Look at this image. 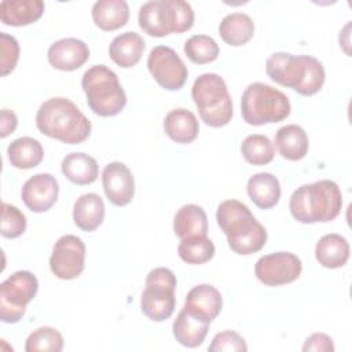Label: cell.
<instances>
[{"label":"cell","mask_w":352,"mask_h":352,"mask_svg":"<svg viewBox=\"0 0 352 352\" xmlns=\"http://www.w3.org/2000/svg\"><path fill=\"white\" fill-rule=\"evenodd\" d=\"M219 34L224 43L232 47H239L253 37L254 23L245 12H231L221 19Z\"/></svg>","instance_id":"cell-29"},{"label":"cell","mask_w":352,"mask_h":352,"mask_svg":"<svg viewBox=\"0 0 352 352\" xmlns=\"http://www.w3.org/2000/svg\"><path fill=\"white\" fill-rule=\"evenodd\" d=\"M8 161L14 168L30 169L37 166L44 157L41 143L30 136H22L10 143L7 147Z\"/></svg>","instance_id":"cell-30"},{"label":"cell","mask_w":352,"mask_h":352,"mask_svg":"<svg viewBox=\"0 0 352 352\" xmlns=\"http://www.w3.org/2000/svg\"><path fill=\"white\" fill-rule=\"evenodd\" d=\"M302 270L301 260L290 252H275L260 257L254 265L256 278L267 286L294 282Z\"/></svg>","instance_id":"cell-13"},{"label":"cell","mask_w":352,"mask_h":352,"mask_svg":"<svg viewBox=\"0 0 352 352\" xmlns=\"http://www.w3.org/2000/svg\"><path fill=\"white\" fill-rule=\"evenodd\" d=\"M216 220L227 236L228 246L236 254H252L261 250L267 242V231L250 209L238 199L219 204Z\"/></svg>","instance_id":"cell-2"},{"label":"cell","mask_w":352,"mask_h":352,"mask_svg":"<svg viewBox=\"0 0 352 352\" xmlns=\"http://www.w3.org/2000/svg\"><path fill=\"white\" fill-rule=\"evenodd\" d=\"M304 352L315 351V352H333L334 342L333 338L324 333H314L305 338L302 345Z\"/></svg>","instance_id":"cell-38"},{"label":"cell","mask_w":352,"mask_h":352,"mask_svg":"<svg viewBox=\"0 0 352 352\" xmlns=\"http://www.w3.org/2000/svg\"><path fill=\"white\" fill-rule=\"evenodd\" d=\"M92 19L102 30L122 28L129 19V7L125 0H98L92 6Z\"/></svg>","instance_id":"cell-28"},{"label":"cell","mask_w":352,"mask_h":352,"mask_svg":"<svg viewBox=\"0 0 352 352\" xmlns=\"http://www.w3.org/2000/svg\"><path fill=\"white\" fill-rule=\"evenodd\" d=\"M45 4L41 0H3L0 19L8 26H25L41 18Z\"/></svg>","instance_id":"cell-19"},{"label":"cell","mask_w":352,"mask_h":352,"mask_svg":"<svg viewBox=\"0 0 352 352\" xmlns=\"http://www.w3.org/2000/svg\"><path fill=\"white\" fill-rule=\"evenodd\" d=\"M26 230L25 214L14 205L3 202L1 205V228L0 232L6 238H18Z\"/></svg>","instance_id":"cell-35"},{"label":"cell","mask_w":352,"mask_h":352,"mask_svg":"<svg viewBox=\"0 0 352 352\" xmlns=\"http://www.w3.org/2000/svg\"><path fill=\"white\" fill-rule=\"evenodd\" d=\"M209 324V322L190 314L183 308L173 322V337L183 346L197 348L205 341Z\"/></svg>","instance_id":"cell-20"},{"label":"cell","mask_w":352,"mask_h":352,"mask_svg":"<svg viewBox=\"0 0 352 352\" xmlns=\"http://www.w3.org/2000/svg\"><path fill=\"white\" fill-rule=\"evenodd\" d=\"M341 206V190L336 182L329 179L300 186L289 201L292 216L304 224L331 221L340 214Z\"/></svg>","instance_id":"cell-4"},{"label":"cell","mask_w":352,"mask_h":352,"mask_svg":"<svg viewBox=\"0 0 352 352\" xmlns=\"http://www.w3.org/2000/svg\"><path fill=\"white\" fill-rule=\"evenodd\" d=\"M290 110L289 98L268 84L252 82L242 94L241 114L249 125L258 126L283 121L289 117Z\"/></svg>","instance_id":"cell-7"},{"label":"cell","mask_w":352,"mask_h":352,"mask_svg":"<svg viewBox=\"0 0 352 352\" xmlns=\"http://www.w3.org/2000/svg\"><path fill=\"white\" fill-rule=\"evenodd\" d=\"M165 133L176 143L187 144L197 139L199 124L192 111L187 109H173L164 120Z\"/></svg>","instance_id":"cell-21"},{"label":"cell","mask_w":352,"mask_h":352,"mask_svg":"<svg viewBox=\"0 0 352 352\" xmlns=\"http://www.w3.org/2000/svg\"><path fill=\"white\" fill-rule=\"evenodd\" d=\"M37 129L50 138L67 144L82 143L91 135V121L67 98L45 100L36 114Z\"/></svg>","instance_id":"cell-3"},{"label":"cell","mask_w":352,"mask_h":352,"mask_svg":"<svg viewBox=\"0 0 352 352\" xmlns=\"http://www.w3.org/2000/svg\"><path fill=\"white\" fill-rule=\"evenodd\" d=\"M62 173L74 184L85 186L94 183L99 176L96 160L85 153H70L62 160Z\"/></svg>","instance_id":"cell-27"},{"label":"cell","mask_w":352,"mask_h":352,"mask_svg":"<svg viewBox=\"0 0 352 352\" xmlns=\"http://www.w3.org/2000/svg\"><path fill=\"white\" fill-rule=\"evenodd\" d=\"M19 59V44L16 38L4 32L0 33V73L7 76L11 73Z\"/></svg>","instance_id":"cell-36"},{"label":"cell","mask_w":352,"mask_h":352,"mask_svg":"<svg viewBox=\"0 0 352 352\" xmlns=\"http://www.w3.org/2000/svg\"><path fill=\"white\" fill-rule=\"evenodd\" d=\"M191 96L201 120L212 126L227 125L232 118V100L223 77L216 73H204L195 78Z\"/></svg>","instance_id":"cell-8"},{"label":"cell","mask_w":352,"mask_h":352,"mask_svg":"<svg viewBox=\"0 0 352 352\" xmlns=\"http://www.w3.org/2000/svg\"><path fill=\"white\" fill-rule=\"evenodd\" d=\"M221 307L223 297L220 292L209 283H201L198 286H194L187 293L183 308L187 309L190 314L210 323L213 319L217 318Z\"/></svg>","instance_id":"cell-17"},{"label":"cell","mask_w":352,"mask_h":352,"mask_svg":"<svg viewBox=\"0 0 352 352\" xmlns=\"http://www.w3.org/2000/svg\"><path fill=\"white\" fill-rule=\"evenodd\" d=\"M241 153L246 162L252 165H267L274 160L275 147L268 136L253 133L243 139L241 143Z\"/></svg>","instance_id":"cell-31"},{"label":"cell","mask_w":352,"mask_h":352,"mask_svg":"<svg viewBox=\"0 0 352 352\" xmlns=\"http://www.w3.org/2000/svg\"><path fill=\"white\" fill-rule=\"evenodd\" d=\"M16 125H18V118L15 113L8 109H3L0 113V136L3 139L7 138L10 133L15 131Z\"/></svg>","instance_id":"cell-39"},{"label":"cell","mask_w":352,"mask_h":352,"mask_svg":"<svg viewBox=\"0 0 352 352\" xmlns=\"http://www.w3.org/2000/svg\"><path fill=\"white\" fill-rule=\"evenodd\" d=\"M102 186L107 199L116 206L128 205L135 195V179L129 168L120 162H109L102 172Z\"/></svg>","instance_id":"cell-14"},{"label":"cell","mask_w":352,"mask_h":352,"mask_svg":"<svg viewBox=\"0 0 352 352\" xmlns=\"http://www.w3.org/2000/svg\"><path fill=\"white\" fill-rule=\"evenodd\" d=\"M81 87L89 109L100 117L117 116L126 104V95L118 76L106 65H94L85 70Z\"/></svg>","instance_id":"cell-6"},{"label":"cell","mask_w":352,"mask_h":352,"mask_svg":"<svg viewBox=\"0 0 352 352\" xmlns=\"http://www.w3.org/2000/svg\"><path fill=\"white\" fill-rule=\"evenodd\" d=\"M85 267V245L77 235H62L54 245L50 268L59 279H74Z\"/></svg>","instance_id":"cell-12"},{"label":"cell","mask_w":352,"mask_h":352,"mask_svg":"<svg viewBox=\"0 0 352 352\" xmlns=\"http://www.w3.org/2000/svg\"><path fill=\"white\" fill-rule=\"evenodd\" d=\"M139 26L153 37L183 33L194 25V11L184 0H150L139 8Z\"/></svg>","instance_id":"cell-5"},{"label":"cell","mask_w":352,"mask_h":352,"mask_svg":"<svg viewBox=\"0 0 352 352\" xmlns=\"http://www.w3.org/2000/svg\"><path fill=\"white\" fill-rule=\"evenodd\" d=\"M275 146L283 158L298 161L307 155L309 140L307 132L300 125L289 124L276 131Z\"/></svg>","instance_id":"cell-23"},{"label":"cell","mask_w":352,"mask_h":352,"mask_svg":"<svg viewBox=\"0 0 352 352\" xmlns=\"http://www.w3.org/2000/svg\"><path fill=\"white\" fill-rule=\"evenodd\" d=\"M63 349L62 334L50 326H43L33 330L25 342L26 352H60Z\"/></svg>","instance_id":"cell-34"},{"label":"cell","mask_w":352,"mask_h":352,"mask_svg":"<svg viewBox=\"0 0 352 352\" xmlns=\"http://www.w3.org/2000/svg\"><path fill=\"white\" fill-rule=\"evenodd\" d=\"M249 198L260 209H270L279 202L280 184L276 176L270 172H260L250 176L246 184Z\"/></svg>","instance_id":"cell-24"},{"label":"cell","mask_w":352,"mask_h":352,"mask_svg":"<svg viewBox=\"0 0 352 352\" xmlns=\"http://www.w3.org/2000/svg\"><path fill=\"white\" fill-rule=\"evenodd\" d=\"M47 56L52 67L62 72H73L89 59V48L80 38L66 37L54 41L48 48Z\"/></svg>","instance_id":"cell-16"},{"label":"cell","mask_w":352,"mask_h":352,"mask_svg":"<svg viewBox=\"0 0 352 352\" xmlns=\"http://www.w3.org/2000/svg\"><path fill=\"white\" fill-rule=\"evenodd\" d=\"M104 219V202L96 192L82 194L73 206L74 224L82 231L96 230Z\"/></svg>","instance_id":"cell-22"},{"label":"cell","mask_w":352,"mask_h":352,"mask_svg":"<svg viewBox=\"0 0 352 352\" xmlns=\"http://www.w3.org/2000/svg\"><path fill=\"white\" fill-rule=\"evenodd\" d=\"M147 67L154 80L168 91L180 89L188 77L183 59L173 48L166 45H157L150 51Z\"/></svg>","instance_id":"cell-11"},{"label":"cell","mask_w":352,"mask_h":352,"mask_svg":"<svg viewBox=\"0 0 352 352\" xmlns=\"http://www.w3.org/2000/svg\"><path fill=\"white\" fill-rule=\"evenodd\" d=\"M209 352H246L248 345L242 336L234 330H226L217 333L210 345L208 346Z\"/></svg>","instance_id":"cell-37"},{"label":"cell","mask_w":352,"mask_h":352,"mask_svg":"<svg viewBox=\"0 0 352 352\" xmlns=\"http://www.w3.org/2000/svg\"><path fill=\"white\" fill-rule=\"evenodd\" d=\"M38 280L30 271H16L0 285V319L16 323L22 319L26 305L34 298Z\"/></svg>","instance_id":"cell-10"},{"label":"cell","mask_w":352,"mask_h":352,"mask_svg":"<svg viewBox=\"0 0 352 352\" xmlns=\"http://www.w3.org/2000/svg\"><path fill=\"white\" fill-rule=\"evenodd\" d=\"M146 48L143 37L136 32H124L116 36L109 45V55L120 67L135 66Z\"/></svg>","instance_id":"cell-18"},{"label":"cell","mask_w":352,"mask_h":352,"mask_svg":"<svg viewBox=\"0 0 352 352\" xmlns=\"http://www.w3.org/2000/svg\"><path fill=\"white\" fill-rule=\"evenodd\" d=\"M176 276L169 268L158 267L147 274L140 308L150 320L164 322L172 316L176 305Z\"/></svg>","instance_id":"cell-9"},{"label":"cell","mask_w":352,"mask_h":352,"mask_svg":"<svg viewBox=\"0 0 352 352\" xmlns=\"http://www.w3.org/2000/svg\"><path fill=\"white\" fill-rule=\"evenodd\" d=\"M265 73L276 84L302 96L315 95L324 82V67L311 55L274 52L265 62Z\"/></svg>","instance_id":"cell-1"},{"label":"cell","mask_w":352,"mask_h":352,"mask_svg":"<svg viewBox=\"0 0 352 352\" xmlns=\"http://www.w3.org/2000/svg\"><path fill=\"white\" fill-rule=\"evenodd\" d=\"M177 253L187 264H204L214 256V245L208 236H191L180 239Z\"/></svg>","instance_id":"cell-32"},{"label":"cell","mask_w":352,"mask_h":352,"mask_svg":"<svg viewBox=\"0 0 352 352\" xmlns=\"http://www.w3.org/2000/svg\"><path fill=\"white\" fill-rule=\"evenodd\" d=\"M315 257L324 268H340L349 258V243L340 234H326L315 246Z\"/></svg>","instance_id":"cell-26"},{"label":"cell","mask_w":352,"mask_h":352,"mask_svg":"<svg viewBox=\"0 0 352 352\" xmlns=\"http://www.w3.org/2000/svg\"><path fill=\"white\" fill-rule=\"evenodd\" d=\"M184 54L197 65L210 63L219 56V45L208 34H194L184 43Z\"/></svg>","instance_id":"cell-33"},{"label":"cell","mask_w":352,"mask_h":352,"mask_svg":"<svg viewBox=\"0 0 352 352\" xmlns=\"http://www.w3.org/2000/svg\"><path fill=\"white\" fill-rule=\"evenodd\" d=\"M173 231L180 239L208 235V217L205 210L195 205H183L173 217Z\"/></svg>","instance_id":"cell-25"},{"label":"cell","mask_w":352,"mask_h":352,"mask_svg":"<svg viewBox=\"0 0 352 352\" xmlns=\"http://www.w3.org/2000/svg\"><path fill=\"white\" fill-rule=\"evenodd\" d=\"M59 186L51 173H37L29 177L21 190L23 204L36 213L47 212L58 199Z\"/></svg>","instance_id":"cell-15"}]
</instances>
